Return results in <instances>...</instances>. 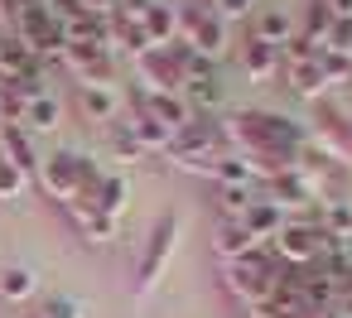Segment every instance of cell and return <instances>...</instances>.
<instances>
[{
    "mask_svg": "<svg viewBox=\"0 0 352 318\" xmlns=\"http://www.w3.org/2000/svg\"><path fill=\"white\" fill-rule=\"evenodd\" d=\"M323 5H328L333 15H352V0H323Z\"/></svg>",
    "mask_w": 352,
    "mask_h": 318,
    "instance_id": "cell-34",
    "label": "cell"
},
{
    "mask_svg": "<svg viewBox=\"0 0 352 318\" xmlns=\"http://www.w3.org/2000/svg\"><path fill=\"white\" fill-rule=\"evenodd\" d=\"M116 5H121V0H82V10H87V15H111Z\"/></svg>",
    "mask_w": 352,
    "mask_h": 318,
    "instance_id": "cell-33",
    "label": "cell"
},
{
    "mask_svg": "<svg viewBox=\"0 0 352 318\" xmlns=\"http://www.w3.org/2000/svg\"><path fill=\"white\" fill-rule=\"evenodd\" d=\"M150 5H160V0H121L116 10H121V15H131V20H140V15H145Z\"/></svg>",
    "mask_w": 352,
    "mask_h": 318,
    "instance_id": "cell-32",
    "label": "cell"
},
{
    "mask_svg": "<svg viewBox=\"0 0 352 318\" xmlns=\"http://www.w3.org/2000/svg\"><path fill=\"white\" fill-rule=\"evenodd\" d=\"M347 58H352V54H347Z\"/></svg>",
    "mask_w": 352,
    "mask_h": 318,
    "instance_id": "cell-39",
    "label": "cell"
},
{
    "mask_svg": "<svg viewBox=\"0 0 352 318\" xmlns=\"http://www.w3.org/2000/svg\"><path fill=\"white\" fill-rule=\"evenodd\" d=\"M184 102H188V106H198V111H217V106L227 102V87L217 82V73H212V68H203V73H193V78H188Z\"/></svg>",
    "mask_w": 352,
    "mask_h": 318,
    "instance_id": "cell-11",
    "label": "cell"
},
{
    "mask_svg": "<svg viewBox=\"0 0 352 318\" xmlns=\"http://www.w3.org/2000/svg\"><path fill=\"white\" fill-rule=\"evenodd\" d=\"M126 203H131V183H126L121 174H102V183H97V193H92V207L116 222V217L126 212Z\"/></svg>",
    "mask_w": 352,
    "mask_h": 318,
    "instance_id": "cell-16",
    "label": "cell"
},
{
    "mask_svg": "<svg viewBox=\"0 0 352 318\" xmlns=\"http://www.w3.org/2000/svg\"><path fill=\"white\" fill-rule=\"evenodd\" d=\"M251 318H270V313H251Z\"/></svg>",
    "mask_w": 352,
    "mask_h": 318,
    "instance_id": "cell-38",
    "label": "cell"
},
{
    "mask_svg": "<svg viewBox=\"0 0 352 318\" xmlns=\"http://www.w3.org/2000/svg\"><path fill=\"white\" fill-rule=\"evenodd\" d=\"M347 155H352V130H347Z\"/></svg>",
    "mask_w": 352,
    "mask_h": 318,
    "instance_id": "cell-37",
    "label": "cell"
},
{
    "mask_svg": "<svg viewBox=\"0 0 352 318\" xmlns=\"http://www.w3.org/2000/svg\"><path fill=\"white\" fill-rule=\"evenodd\" d=\"M58 116H63V106H58V97L54 92H39V97H30V106H25V130L30 135H49V130H58Z\"/></svg>",
    "mask_w": 352,
    "mask_h": 318,
    "instance_id": "cell-15",
    "label": "cell"
},
{
    "mask_svg": "<svg viewBox=\"0 0 352 318\" xmlns=\"http://www.w3.org/2000/svg\"><path fill=\"white\" fill-rule=\"evenodd\" d=\"M323 49H333V54H352V15H338V20H333Z\"/></svg>",
    "mask_w": 352,
    "mask_h": 318,
    "instance_id": "cell-30",
    "label": "cell"
},
{
    "mask_svg": "<svg viewBox=\"0 0 352 318\" xmlns=\"http://www.w3.org/2000/svg\"><path fill=\"white\" fill-rule=\"evenodd\" d=\"M34 179L30 174H20L10 159H0V203H15V198H25V188H30Z\"/></svg>",
    "mask_w": 352,
    "mask_h": 318,
    "instance_id": "cell-26",
    "label": "cell"
},
{
    "mask_svg": "<svg viewBox=\"0 0 352 318\" xmlns=\"http://www.w3.org/2000/svg\"><path fill=\"white\" fill-rule=\"evenodd\" d=\"M140 25H145V39H150L155 49H164V44H174V39H179V10H174V5H164V0H160V5H150V10L140 15Z\"/></svg>",
    "mask_w": 352,
    "mask_h": 318,
    "instance_id": "cell-13",
    "label": "cell"
},
{
    "mask_svg": "<svg viewBox=\"0 0 352 318\" xmlns=\"http://www.w3.org/2000/svg\"><path fill=\"white\" fill-rule=\"evenodd\" d=\"M241 227L256 236V241H270L280 227H285V217H280V207L275 203H265V198H256L251 207H246V217H241Z\"/></svg>",
    "mask_w": 352,
    "mask_h": 318,
    "instance_id": "cell-20",
    "label": "cell"
},
{
    "mask_svg": "<svg viewBox=\"0 0 352 318\" xmlns=\"http://www.w3.org/2000/svg\"><path fill=\"white\" fill-rule=\"evenodd\" d=\"M333 313H338V318H352V294H347V299H342V304H338Z\"/></svg>",
    "mask_w": 352,
    "mask_h": 318,
    "instance_id": "cell-35",
    "label": "cell"
},
{
    "mask_svg": "<svg viewBox=\"0 0 352 318\" xmlns=\"http://www.w3.org/2000/svg\"><path fill=\"white\" fill-rule=\"evenodd\" d=\"M338 284H347V294H352V260H347V270H342V280Z\"/></svg>",
    "mask_w": 352,
    "mask_h": 318,
    "instance_id": "cell-36",
    "label": "cell"
},
{
    "mask_svg": "<svg viewBox=\"0 0 352 318\" xmlns=\"http://www.w3.org/2000/svg\"><path fill=\"white\" fill-rule=\"evenodd\" d=\"M39 318H82V304L78 299H68V294H58V299H49L44 304V313Z\"/></svg>",
    "mask_w": 352,
    "mask_h": 318,
    "instance_id": "cell-31",
    "label": "cell"
},
{
    "mask_svg": "<svg viewBox=\"0 0 352 318\" xmlns=\"http://www.w3.org/2000/svg\"><path fill=\"white\" fill-rule=\"evenodd\" d=\"M217 140H222V130H217V121H208V116H193L184 130H174V140H169V159L184 169V164H193V159H203V155H212L217 150Z\"/></svg>",
    "mask_w": 352,
    "mask_h": 318,
    "instance_id": "cell-6",
    "label": "cell"
},
{
    "mask_svg": "<svg viewBox=\"0 0 352 318\" xmlns=\"http://www.w3.org/2000/svg\"><path fill=\"white\" fill-rule=\"evenodd\" d=\"M131 135L140 140V150H169V140H174V130H169V126H160V121H155V116H145V111L131 121Z\"/></svg>",
    "mask_w": 352,
    "mask_h": 318,
    "instance_id": "cell-22",
    "label": "cell"
},
{
    "mask_svg": "<svg viewBox=\"0 0 352 318\" xmlns=\"http://www.w3.org/2000/svg\"><path fill=\"white\" fill-rule=\"evenodd\" d=\"M217 203H222L227 222H241L246 207L256 203V193H251V183H217Z\"/></svg>",
    "mask_w": 352,
    "mask_h": 318,
    "instance_id": "cell-23",
    "label": "cell"
},
{
    "mask_svg": "<svg viewBox=\"0 0 352 318\" xmlns=\"http://www.w3.org/2000/svg\"><path fill=\"white\" fill-rule=\"evenodd\" d=\"M318 68H323V78H328V82L352 78V58H347V54H333V49H318Z\"/></svg>",
    "mask_w": 352,
    "mask_h": 318,
    "instance_id": "cell-28",
    "label": "cell"
},
{
    "mask_svg": "<svg viewBox=\"0 0 352 318\" xmlns=\"http://www.w3.org/2000/svg\"><path fill=\"white\" fill-rule=\"evenodd\" d=\"M299 30H294V20L285 15V10H256L251 15V39H261V44H270V49H280V44H289Z\"/></svg>",
    "mask_w": 352,
    "mask_h": 318,
    "instance_id": "cell-10",
    "label": "cell"
},
{
    "mask_svg": "<svg viewBox=\"0 0 352 318\" xmlns=\"http://www.w3.org/2000/svg\"><path fill=\"white\" fill-rule=\"evenodd\" d=\"M39 289V275L30 265H0V299L6 304H25Z\"/></svg>",
    "mask_w": 352,
    "mask_h": 318,
    "instance_id": "cell-19",
    "label": "cell"
},
{
    "mask_svg": "<svg viewBox=\"0 0 352 318\" xmlns=\"http://www.w3.org/2000/svg\"><path fill=\"white\" fill-rule=\"evenodd\" d=\"M78 106L92 116V121H111L121 111V97L111 87H97V82H78Z\"/></svg>",
    "mask_w": 352,
    "mask_h": 318,
    "instance_id": "cell-18",
    "label": "cell"
},
{
    "mask_svg": "<svg viewBox=\"0 0 352 318\" xmlns=\"http://www.w3.org/2000/svg\"><path fill=\"white\" fill-rule=\"evenodd\" d=\"M275 63H280V49L261 44V39H246V49H241V68H246V78H251V82L270 78V73H275Z\"/></svg>",
    "mask_w": 352,
    "mask_h": 318,
    "instance_id": "cell-21",
    "label": "cell"
},
{
    "mask_svg": "<svg viewBox=\"0 0 352 318\" xmlns=\"http://www.w3.org/2000/svg\"><path fill=\"white\" fill-rule=\"evenodd\" d=\"M179 44H188L198 58L217 63V58L227 54V44H232V25L217 20V15L203 10V5H184V10H179Z\"/></svg>",
    "mask_w": 352,
    "mask_h": 318,
    "instance_id": "cell-3",
    "label": "cell"
},
{
    "mask_svg": "<svg viewBox=\"0 0 352 318\" xmlns=\"http://www.w3.org/2000/svg\"><path fill=\"white\" fill-rule=\"evenodd\" d=\"M265 203H275V207H294V203H314L318 198V183L304 174V169H285V174H275V179H265Z\"/></svg>",
    "mask_w": 352,
    "mask_h": 318,
    "instance_id": "cell-7",
    "label": "cell"
},
{
    "mask_svg": "<svg viewBox=\"0 0 352 318\" xmlns=\"http://www.w3.org/2000/svg\"><path fill=\"white\" fill-rule=\"evenodd\" d=\"M34 183H39L49 198H58V203L68 207V203H78V198H92V193H97V183H102V169H97L92 159L73 155V150H58V155L39 159V174H34Z\"/></svg>",
    "mask_w": 352,
    "mask_h": 318,
    "instance_id": "cell-1",
    "label": "cell"
},
{
    "mask_svg": "<svg viewBox=\"0 0 352 318\" xmlns=\"http://www.w3.org/2000/svg\"><path fill=\"white\" fill-rule=\"evenodd\" d=\"M256 246H261V241H256L241 222H222V227H217V236H212V251H217V260H227V265H232V260H241V255H251Z\"/></svg>",
    "mask_w": 352,
    "mask_h": 318,
    "instance_id": "cell-12",
    "label": "cell"
},
{
    "mask_svg": "<svg viewBox=\"0 0 352 318\" xmlns=\"http://www.w3.org/2000/svg\"><path fill=\"white\" fill-rule=\"evenodd\" d=\"M68 207H73V222H78V231H82L87 241H97V246H107V241H111L116 222H111V217H102V212L92 207V198H78V203H68Z\"/></svg>",
    "mask_w": 352,
    "mask_h": 318,
    "instance_id": "cell-17",
    "label": "cell"
},
{
    "mask_svg": "<svg viewBox=\"0 0 352 318\" xmlns=\"http://www.w3.org/2000/svg\"><path fill=\"white\" fill-rule=\"evenodd\" d=\"M174 241H179V212H164V217L150 227L145 246H140V260H135V299H145V294L160 284V275H164V265H169V255H174Z\"/></svg>",
    "mask_w": 352,
    "mask_h": 318,
    "instance_id": "cell-4",
    "label": "cell"
},
{
    "mask_svg": "<svg viewBox=\"0 0 352 318\" xmlns=\"http://www.w3.org/2000/svg\"><path fill=\"white\" fill-rule=\"evenodd\" d=\"M328 236H352V203L347 198H328V207H323V222H318Z\"/></svg>",
    "mask_w": 352,
    "mask_h": 318,
    "instance_id": "cell-25",
    "label": "cell"
},
{
    "mask_svg": "<svg viewBox=\"0 0 352 318\" xmlns=\"http://www.w3.org/2000/svg\"><path fill=\"white\" fill-rule=\"evenodd\" d=\"M217 20H246V15H256V0H212V5H208Z\"/></svg>",
    "mask_w": 352,
    "mask_h": 318,
    "instance_id": "cell-29",
    "label": "cell"
},
{
    "mask_svg": "<svg viewBox=\"0 0 352 318\" xmlns=\"http://www.w3.org/2000/svg\"><path fill=\"white\" fill-rule=\"evenodd\" d=\"M227 289H232L236 299H246L251 308H265V304L280 294V265H275V255H270L265 246H256L251 255L232 260V265H227Z\"/></svg>",
    "mask_w": 352,
    "mask_h": 318,
    "instance_id": "cell-2",
    "label": "cell"
},
{
    "mask_svg": "<svg viewBox=\"0 0 352 318\" xmlns=\"http://www.w3.org/2000/svg\"><path fill=\"white\" fill-rule=\"evenodd\" d=\"M275 255H280V265H294V270H304V265H314L318 255H323V246H328V231L318 227V222H285L275 236Z\"/></svg>",
    "mask_w": 352,
    "mask_h": 318,
    "instance_id": "cell-5",
    "label": "cell"
},
{
    "mask_svg": "<svg viewBox=\"0 0 352 318\" xmlns=\"http://www.w3.org/2000/svg\"><path fill=\"white\" fill-rule=\"evenodd\" d=\"M333 20H338V15L323 5V0H309V10H304V39L323 49V44H328V30H333Z\"/></svg>",
    "mask_w": 352,
    "mask_h": 318,
    "instance_id": "cell-24",
    "label": "cell"
},
{
    "mask_svg": "<svg viewBox=\"0 0 352 318\" xmlns=\"http://www.w3.org/2000/svg\"><path fill=\"white\" fill-rule=\"evenodd\" d=\"M0 150H6V155H0V159H10L20 174H39V155H34V140H30V130L25 126H6V130H0Z\"/></svg>",
    "mask_w": 352,
    "mask_h": 318,
    "instance_id": "cell-8",
    "label": "cell"
},
{
    "mask_svg": "<svg viewBox=\"0 0 352 318\" xmlns=\"http://www.w3.org/2000/svg\"><path fill=\"white\" fill-rule=\"evenodd\" d=\"M111 155L121 159V164H135L145 150H140V140L131 135V126H121V130H111Z\"/></svg>",
    "mask_w": 352,
    "mask_h": 318,
    "instance_id": "cell-27",
    "label": "cell"
},
{
    "mask_svg": "<svg viewBox=\"0 0 352 318\" xmlns=\"http://www.w3.org/2000/svg\"><path fill=\"white\" fill-rule=\"evenodd\" d=\"M285 78H289V92H299V97H309V102H323V92L333 87V82L323 78L318 58H309V63H289Z\"/></svg>",
    "mask_w": 352,
    "mask_h": 318,
    "instance_id": "cell-14",
    "label": "cell"
},
{
    "mask_svg": "<svg viewBox=\"0 0 352 318\" xmlns=\"http://www.w3.org/2000/svg\"><path fill=\"white\" fill-rule=\"evenodd\" d=\"M145 116H155V121L169 126V130H184V126L193 121V106H188L179 92H150V97H145Z\"/></svg>",
    "mask_w": 352,
    "mask_h": 318,
    "instance_id": "cell-9",
    "label": "cell"
}]
</instances>
